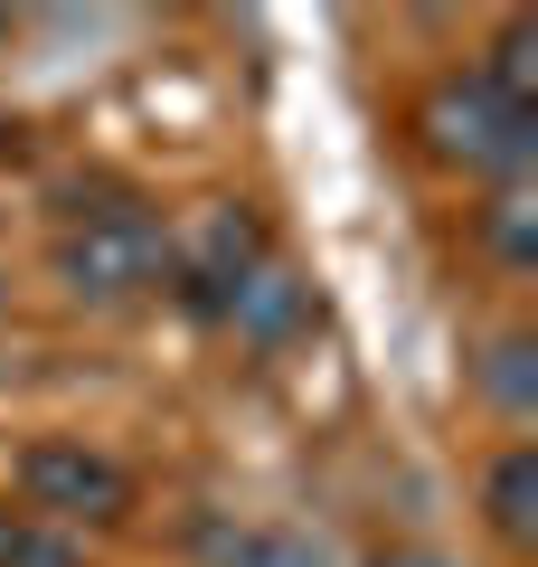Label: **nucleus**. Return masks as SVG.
I'll return each instance as SVG.
<instances>
[{
  "instance_id": "nucleus-5",
  "label": "nucleus",
  "mask_w": 538,
  "mask_h": 567,
  "mask_svg": "<svg viewBox=\"0 0 538 567\" xmlns=\"http://www.w3.org/2000/svg\"><path fill=\"white\" fill-rule=\"evenodd\" d=\"M227 322H237L246 341H265V350H275V341H293V331L312 322V284H302L293 265H275V256H265L256 275L237 284V303H227Z\"/></svg>"
},
{
  "instance_id": "nucleus-8",
  "label": "nucleus",
  "mask_w": 538,
  "mask_h": 567,
  "mask_svg": "<svg viewBox=\"0 0 538 567\" xmlns=\"http://www.w3.org/2000/svg\"><path fill=\"white\" fill-rule=\"evenodd\" d=\"M482 85H492L500 104H519V114H538V20H500Z\"/></svg>"
},
{
  "instance_id": "nucleus-6",
  "label": "nucleus",
  "mask_w": 538,
  "mask_h": 567,
  "mask_svg": "<svg viewBox=\"0 0 538 567\" xmlns=\"http://www.w3.org/2000/svg\"><path fill=\"white\" fill-rule=\"evenodd\" d=\"M482 511H492V529H500L510 548L538 539V454H529V445H510L492 473H482Z\"/></svg>"
},
{
  "instance_id": "nucleus-4",
  "label": "nucleus",
  "mask_w": 538,
  "mask_h": 567,
  "mask_svg": "<svg viewBox=\"0 0 538 567\" xmlns=\"http://www.w3.org/2000/svg\"><path fill=\"white\" fill-rule=\"evenodd\" d=\"M265 265V227H256V208H208L199 218V237L189 246H170V284H179V303L199 312V322H227V303H237V284Z\"/></svg>"
},
{
  "instance_id": "nucleus-7",
  "label": "nucleus",
  "mask_w": 538,
  "mask_h": 567,
  "mask_svg": "<svg viewBox=\"0 0 538 567\" xmlns=\"http://www.w3.org/2000/svg\"><path fill=\"white\" fill-rule=\"evenodd\" d=\"M218 567H331V548L312 529H208Z\"/></svg>"
},
{
  "instance_id": "nucleus-3",
  "label": "nucleus",
  "mask_w": 538,
  "mask_h": 567,
  "mask_svg": "<svg viewBox=\"0 0 538 567\" xmlns=\"http://www.w3.org/2000/svg\"><path fill=\"white\" fill-rule=\"evenodd\" d=\"M20 520H58V529H95V520H123L133 511V473L114 464L104 445L85 435H39L20 454Z\"/></svg>"
},
{
  "instance_id": "nucleus-2",
  "label": "nucleus",
  "mask_w": 538,
  "mask_h": 567,
  "mask_svg": "<svg viewBox=\"0 0 538 567\" xmlns=\"http://www.w3.org/2000/svg\"><path fill=\"white\" fill-rule=\"evenodd\" d=\"M425 142H435V162L454 171H482V181H519L538 152V114H519V104H500L482 76H444L435 95H425Z\"/></svg>"
},
{
  "instance_id": "nucleus-9",
  "label": "nucleus",
  "mask_w": 538,
  "mask_h": 567,
  "mask_svg": "<svg viewBox=\"0 0 538 567\" xmlns=\"http://www.w3.org/2000/svg\"><path fill=\"white\" fill-rule=\"evenodd\" d=\"M529 199H519V189H500V199H492V256L500 265H529Z\"/></svg>"
},
{
  "instance_id": "nucleus-13",
  "label": "nucleus",
  "mask_w": 538,
  "mask_h": 567,
  "mask_svg": "<svg viewBox=\"0 0 538 567\" xmlns=\"http://www.w3.org/2000/svg\"><path fill=\"white\" fill-rule=\"evenodd\" d=\"M0 39H10V10H0Z\"/></svg>"
},
{
  "instance_id": "nucleus-1",
  "label": "nucleus",
  "mask_w": 538,
  "mask_h": 567,
  "mask_svg": "<svg viewBox=\"0 0 538 567\" xmlns=\"http://www.w3.org/2000/svg\"><path fill=\"white\" fill-rule=\"evenodd\" d=\"M170 227L152 218V208L114 199V208H85V218H66L58 237V284L76 293V303L114 312V303H142V293H161L170 284Z\"/></svg>"
},
{
  "instance_id": "nucleus-12",
  "label": "nucleus",
  "mask_w": 538,
  "mask_h": 567,
  "mask_svg": "<svg viewBox=\"0 0 538 567\" xmlns=\"http://www.w3.org/2000/svg\"><path fill=\"white\" fill-rule=\"evenodd\" d=\"M379 567H454V558H379Z\"/></svg>"
},
{
  "instance_id": "nucleus-11",
  "label": "nucleus",
  "mask_w": 538,
  "mask_h": 567,
  "mask_svg": "<svg viewBox=\"0 0 538 567\" xmlns=\"http://www.w3.org/2000/svg\"><path fill=\"white\" fill-rule=\"evenodd\" d=\"M0 567H20V511H0Z\"/></svg>"
},
{
  "instance_id": "nucleus-10",
  "label": "nucleus",
  "mask_w": 538,
  "mask_h": 567,
  "mask_svg": "<svg viewBox=\"0 0 538 567\" xmlns=\"http://www.w3.org/2000/svg\"><path fill=\"white\" fill-rule=\"evenodd\" d=\"M519 360H529V341H500V350H492V388H500L510 416H529V369H519Z\"/></svg>"
}]
</instances>
